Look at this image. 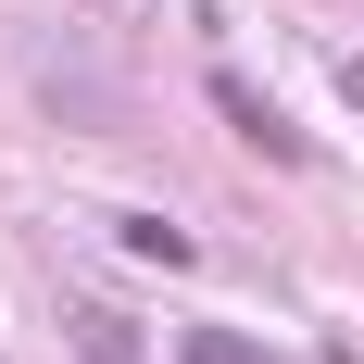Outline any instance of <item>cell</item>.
I'll return each instance as SVG.
<instances>
[{
  "mask_svg": "<svg viewBox=\"0 0 364 364\" xmlns=\"http://www.w3.org/2000/svg\"><path fill=\"white\" fill-rule=\"evenodd\" d=\"M214 113H226V126H239V139L264 151V164H301V126H289L277 101H264L252 75H226V63H214Z\"/></svg>",
  "mask_w": 364,
  "mask_h": 364,
  "instance_id": "1",
  "label": "cell"
},
{
  "mask_svg": "<svg viewBox=\"0 0 364 364\" xmlns=\"http://www.w3.org/2000/svg\"><path fill=\"white\" fill-rule=\"evenodd\" d=\"M339 101H352V113H364V50H352V63H339Z\"/></svg>",
  "mask_w": 364,
  "mask_h": 364,
  "instance_id": "5",
  "label": "cell"
},
{
  "mask_svg": "<svg viewBox=\"0 0 364 364\" xmlns=\"http://www.w3.org/2000/svg\"><path fill=\"white\" fill-rule=\"evenodd\" d=\"M126 239H139L151 264H188V226H164V214H126Z\"/></svg>",
  "mask_w": 364,
  "mask_h": 364,
  "instance_id": "4",
  "label": "cell"
},
{
  "mask_svg": "<svg viewBox=\"0 0 364 364\" xmlns=\"http://www.w3.org/2000/svg\"><path fill=\"white\" fill-rule=\"evenodd\" d=\"M63 327L88 364H139V314H113V301H63Z\"/></svg>",
  "mask_w": 364,
  "mask_h": 364,
  "instance_id": "2",
  "label": "cell"
},
{
  "mask_svg": "<svg viewBox=\"0 0 364 364\" xmlns=\"http://www.w3.org/2000/svg\"><path fill=\"white\" fill-rule=\"evenodd\" d=\"M188 364H289V352H264V339H239V327H188Z\"/></svg>",
  "mask_w": 364,
  "mask_h": 364,
  "instance_id": "3",
  "label": "cell"
}]
</instances>
